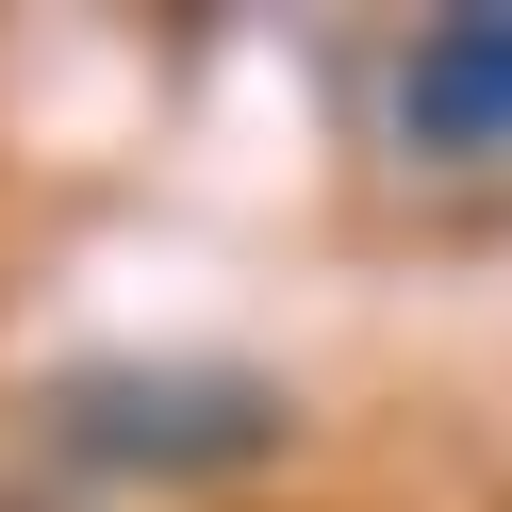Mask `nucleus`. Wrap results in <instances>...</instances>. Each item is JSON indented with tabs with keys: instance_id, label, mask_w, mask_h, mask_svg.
Listing matches in <instances>:
<instances>
[{
	"instance_id": "f257e3e1",
	"label": "nucleus",
	"mask_w": 512,
	"mask_h": 512,
	"mask_svg": "<svg viewBox=\"0 0 512 512\" xmlns=\"http://www.w3.org/2000/svg\"><path fill=\"white\" fill-rule=\"evenodd\" d=\"M67 446L100 463H265L281 446V397L265 380H215V364H149V380H67Z\"/></svg>"
},
{
	"instance_id": "f03ea898",
	"label": "nucleus",
	"mask_w": 512,
	"mask_h": 512,
	"mask_svg": "<svg viewBox=\"0 0 512 512\" xmlns=\"http://www.w3.org/2000/svg\"><path fill=\"white\" fill-rule=\"evenodd\" d=\"M397 149L413 166H512V0H463L397 50Z\"/></svg>"
}]
</instances>
